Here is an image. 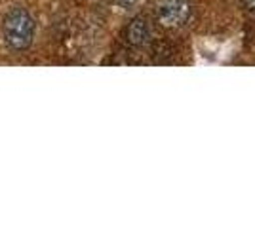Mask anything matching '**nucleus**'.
Segmentation results:
<instances>
[{
	"label": "nucleus",
	"instance_id": "7ed1b4c3",
	"mask_svg": "<svg viewBox=\"0 0 255 228\" xmlns=\"http://www.w3.org/2000/svg\"><path fill=\"white\" fill-rule=\"evenodd\" d=\"M150 23L145 17H133L126 29V38L131 46H145L150 40Z\"/></svg>",
	"mask_w": 255,
	"mask_h": 228
},
{
	"label": "nucleus",
	"instance_id": "39448f33",
	"mask_svg": "<svg viewBox=\"0 0 255 228\" xmlns=\"http://www.w3.org/2000/svg\"><path fill=\"white\" fill-rule=\"evenodd\" d=\"M242 4H244V8H248L252 13H255V0H242Z\"/></svg>",
	"mask_w": 255,
	"mask_h": 228
},
{
	"label": "nucleus",
	"instance_id": "20e7f679",
	"mask_svg": "<svg viewBox=\"0 0 255 228\" xmlns=\"http://www.w3.org/2000/svg\"><path fill=\"white\" fill-rule=\"evenodd\" d=\"M120 8H124V10H131V8H135L139 4V0H115Z\"/></svg>",
	"mask_w": 255,
	"mask_h": 228
},
{
	"label": "nucleus",
	"instance_id": "f03ea898",
	"mask_svg": "<svg viewBox=\"0 0 255 228\" xmlns=\"http://www.w3.org/2000/svg\"><path fill=\"white\" fill-rule=\"evenodd\" d=\"M191 17V0H158L156 19L162 27L179 29Z\"/></svg>",
	"mask_w": 255,
	"mask_h": 228
},
{
	"label": "nucleus",
	"instance_id": "f257e3e1",
	"mask_svg": "<svg viewBox=\"0 0 255 228\" xmlns=\"http://www.w3.org/2000/svg\"><path fill=\"white\" fill-rule=\"evenodd\" d=\"M36 33V21L31 11L25 8H10L2 19V36L11 50H27L31 48Z\"/></svg>",
	"mask_w": 255,
	"mask_h": 228
}]
</instances>
